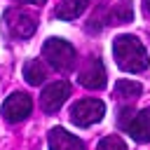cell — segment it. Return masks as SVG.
Returning a JSON list of instances; mask_svg holds the SVG:
<instances>
[{
  "label": "cell",
  "instance_id": "6da1fadb",
  "mask_svg": "<svg viewBox=\"0 0 150 150\" xmlns=\"http://www.w3.org/2000/svg\"><path fill=\"white\" fill-rule=\"evenodd\" d=\"M115 63L127 73H143L148 68V52L136 35H117L112 42Z\"/></svg>",
  "mask_w": 150,
  "mask_h": 150
},
{
  "label": "cell",
  "instance_id": "7a4b0ae2",
  "mask_svg": "<svg viewBox=\"0 0 150 150\" xmlns=\"http://www.w3.org/2000/svg\"><path fill=\"white\" fill-rule=\"evenodd\" d=\"M42 56H45V61H47L54 70H59V73L70 70V68L75 66V59H77L75 47H73L70 42L61 40V38H49V40L42 45Z\"/></svg>",
  "mask_w": 150,
  "mask_h": 150
},
{
  "label": "cell",
  "instance_id": "3957f363",
  "mask_svg": "<svg viewBox=\"0 0 150 150\" xmlns=\"http://www.w3.org/2000/svg\"><path fill=\"white\" fill-rule=\"evenodd\" d=\"M105 115V103L98 98H82L70 108V120L77 127H91L101 122Z\"/></svg>",
  "mask_w": 150,
  "mask_h": 150
},
{
  "label": "cell",
  "instance_id": "277c9868",
  "mask_svg": "<svg viewBox=\"0 0 150 150\" xmlns=\"http://www.w3.org/2000/svg\"><path fill=\"white\" fill-rule=\"evenodd\" d=\"M5 23H7L9 33H12L14 38H19V40L30 38V35L35 33V28H38L35 16L28 14V12H23V9H9V12L5 14Z\"/></svg>",
  "mask_w": 150,
  "mask_h": 150
},
{
  "label": "cell",
  "instance_id": "5b68a950",
  "mask_svg": "<svg viewBox=\"0 0 150 150\" xmlns=\"http://www.w3.org/2000/svg\"><path fill=\"white\" fill-rule=\"evenodd\" d=\"M30 110H33V101L23 91H14L2 103V117L7 122H21V120H26L30 115Z\"/></svg>",
  "mask_w": 150,
  "mask_h": 150
},
{
  "label": "cell",
  "instance_id": "8992f818",
  "mask_svg": "<svg viewBox=\"0 0 150 150\" xmlns=\"http://www.w3.org/2000/svg\"><path fill=\"white\" fill-rule=\"evenodd\" d=\"M68 96H70V84L63 82V80H59V82H52V84H47V87L42 89L40 105H42L45 112H56V110L66 103Z\"/></svg>",
  "mask_w": 150,
  "mask_h": 150
},
{
  "label": "cell",
  "instance_id": "52a82bcc",
  "mask_svg": "<svg viewBox=\"0 0 150 150\" xmlns=\"http://www.w3.org/2000/svg\"><path fill=\"white\" fill-rule=\"evenodd\" d=\"M80 84L87 87V89H103L105 87V66L98 56H91L87 59V63L82 66L80 70Z\"/></svg>",
  "mask_w": 150,
  "mask_h": 150
},
{
  "label": "cell",
  "instance_id": "ba28073f",
  "mask_svg": "<svg viewBox=\"0 0 150 150\" xmlns=\"http://www.w3.org/2000/svg\"><path fill=\"white\" fill-rule=\"evenodd\" d=\"M127 134L138 141V143H148L150 141V108L136 112L129 122H127Z\"/></svg>",
  "mask_w": 150,
  "mask_h": 150
},
{
  "label": "cell",
  "instance_id": "9c48e42d",
  "mask_svg": "<svg viewBox=\"0 0 150 150\" xmlns=\"http://www.w3.org/2000/svg\"><path fill=\"white\" fill-rule=\"evenodd\" d=\"M49 150H84V143L66 129L54 127L49 131Z\"/></svg>",
  "mask_w": 150,
  "mask_h": 150
},
{
  "label": "cell",
  "instance_id": "30bf717a",
  "mask_svg": "<svg viewBox=\"0 0 150 150\" xmlns=\"http://www.w3.org/2000/svg\"><path fill=\"white\" fill-rule=\"evenodd\" d=\"M87 5H89V0H61L56 7V16L63 21H73L87 9Z\"/></svg>",
  "mask_w": 150,
  "mask_h": 150
},
{
  "label": "cell",
  "instance_id": "8fae6325",
  "mask_svg": "<svg viewBox=\"0 0 150 150\" xmlns=\"http://www.w3.org/2000/svg\"><path fill=\"white\" fill-rule=\"evenodd\" d=\"M23 77H26V82H28V84H33V87L42 84V82H45V77H47V70H45L42 61L30 59V61L23 66Z\"/></svg>",
  "mask_w": 150,
  "mask_h": 150
},
{
  "label": "cell",
  "instance_id": "7c38bea8",
  "mask_svg": "<svg viewBox=\"0 0 150 150\" xmlns=\"http://www.w3.org/2000/svg\"><path fill=\"white\" fill-rule=\"evenodd\" d=\"M141 91H143V87L134 80H120L115 84V96H120V98H136V96H141Z\"/></svg>",
  "mask_w": 150,
  "mask_h": 150
},
{
  "label": "cell",
  "instance_id": "4fadbf2b",
  "mask_svg": "<svg viewBox=\"0 0 150 150\" xmlns=\"http://www.w3.org/2000/svg\"><path fill=\"white\" fill-rule=\"evenodd\" d=\"M96 150H127V145H124V141L120 136H105L96 145Z\"/></svg>",
  "mask_w": 150,
  "mask_h": 150
},
{
  "label": "cell",
  "instance_id": "5bb4252c",
  "mask_svg": "<svg viewBox=\"0 0 150 150\" xmlns=\"http://www.w3.org/2000/svg\"><path fill=\"white\" fill-rule=\"evenodd\" d=\"M127 21H131V7L124 2V5H120V7L112 12L110 23H127Z\"/></svg>",
  "mask_w": 150,
  "mask_h": 150
},
{
  "label": "cell",
  "instance_id": "9a60e30c",
  "mask_svg": "<svg viewBox=\"0 0 150 150\" xmlns=\"http://www.w3.org/2000/svg\"><path fill=\"white\" fill-rule=\"evenodd\" d=\"M16 2H33V5H42L45 0H16Z\"/></svg>",
  "mask_w": 150,
  "mask_h": 150
},
{
  "label": "cell",
  "instance_id": "2e32d148",
  "mask_svg": "<svg viewBox=\"0 0 150 150\" xmlns=\"http://www.w3.org/2000/svg\"><path fill=\"white\" fill-rule=\"evenodd\" d=\"M145 9H148V12H150V0H145Z\"/></svg>",
  "mask_w": 150,
  "mask_h": 150
}]
</instances>
